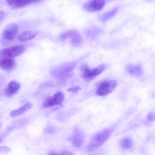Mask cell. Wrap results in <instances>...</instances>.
Here are the masks:
<instances>
[{"label": "cell", "mask_w": 155, "mask_h": 155, "mask_svg": "<svg viewBox=\"0 0 155 155\" xmlns=\"http://www.w3.org/2000/svg\"><path fill=\"white\" fill-rule=\"evenodd\" d=\"M111 134V130L105 129L96 134L87 145L86 150L87 151H92L102 146L110 137Z\"/></svg>", "instance_id": "cell-1"}, {"label": "cell", "mask_w": 155, "mask_h": 155, "mask_svg": "<svg viewBox=\"0 0 155 155\" xmlns=\"http://www.w3.org/2000/svg\"><path fill=\"white\" fill-rule=\"evenodd\" d=\"M105 64H101L94 68H89L86 65L81 67L82 71V78L87 81H90L94 79L96 76L101 74L105 70Z\"/></svg>", "instance_id": "cell-2"}, {"label": "cell", "mask_w": 155, "mask_h": 155, "mask_svg": "<svg viewBox=\"0 0 155 155\" xmlns=\"http://www.w3.org/2000/svg\"><path fill=\"white\" fill-rule=\"evenodd\" d=\"M75 66L76 64L74 62L62 64L59 68H56L53 70V74L59 79L67 78L70 76V73H71Z\"/></svg>", "instance_id": "cell-3"}, {"label": "cell", "mask_w": 155, "mask_h": 155, "mask_svg": "<svg viewBox=\"0 0 155 155\" xmlns=\"http://www.w3.org/2000/svg\"><path fill=\"white\" fill-rule=\"evenodd\" d=\"M25 51V47L22 45L11 46L0 50V57L1 58L12 59L20 55Z\"/></svg>", "instance_id": "cell-4"}, {"label": "cell", "mask_w": 155, "mask_h": 155, "mask_svg": "<svg viewBox=\"0 0 155 155\" xmlns=\"http://www.w3.org/2000/svg\"><path fill=\"white\" fill-rule=\"evenodd\" d=\"M117 85V81L115 80H110L103 82L98 87L96 91V95L100 96L107 95L113 91Z\"/></svg>", "instance_id": "cell-5"}, {"label": "cell", "mask_w": 155, "mask_h": 155, "mask_svg": "<svg viewBox=\"0 0 155 155\" xmlns=\"http://www.w3.org/2000/svg\"><path fill=\"white\" fill-rule=\"evenodd\" d=\"M64 100V95L62 92L58 91L54 93L52 96H50L46 98L43 103L42 105L44 107H51L55 105L61 104Z\"/></svg>", "instance_id": "cell-6"}, {"label": "cell", "mask_w": 155, "mask_h": 155, "mask_svg": "<svg viewBox=\"0 0 155 155\" xmlns=\"http://www.w3.org/2000/svg\"><path fill=\"white\" fill-rule=\"evenodd\" d=\"M105 4V0H88L84 4L83 7L88 12H94L102 10Z\"/></svg>", "instance_id": "cell-7"}, {"label": "cell", "mask_w": 155, "mask_h": 155, "mask_svg": "<svg viewBox=\"0 0 155 155\" xmlns=\"http://www.w3.org/2000/svg\"><path fill=\"white\" fill-rule=\"evenodd\" d=\"M18 30L19 27L17 24L15 23L9 24L5 27L2 32L3 38L7 41L12 40L17 35Z\"/></svg>", "instance_id": "cell-8"}, {"label": "cell", "mask_w": 155, "mask_h": 155, "mask_svg": "<svg viewBox=\"0 0 155 155\" xmlns=\"http://www.w3.org/2000/svg\"><path fill=\"white\" fill-rule=\"evenodd\" d=\"M20 87L21 85L18 82L15 81H10L5 90L4 93L5 96L7 97H11L19 90Z\"/></svg>", "instance_id": "cell-9"}, {"label": "cell", "mask_w": 155, "mask_h": 155, "mask_svg": "<svg viewBox=\"0 0 155 155\" xmlns=\"http://www.w3.org/2000/svg\"><path fill=\"white\" fill-rule=\"evenodd\" d=\"M126 70L130 74L133 75L134 76H137V77L142 76L143 73L142 67L139 64L128 65L126 67Z\"/></svg>", "instance_id": "cell-10"}, {"label": "cell", "mask_w": 155, "mask_h": 155, "mask_svg": "<svg viewBox=\"0 0 155 155\" xmlns=\"http://www.w3.org/2000/svg\"><path fill=\"white\" fill-rule=\"evenodd\" d=\"M16 63L15 61L10 58L0 59V67L5 70H10L15 68Z\"/></svg>", "instance_id": "cell-11"}, {"label": "cell", "mask_w": 155, "mask_h": 155, "mask_svg": "<svg viewBox=\"0 0 155 155\" xmlns=\"http://www.w3.org/2000/svg\"><path fill=\"white\" fill-rule=\"evenodd\" d=\"M71 140L72 143L74 147H79L82 145L84 142V137L79 130L75 129L73 132Z\"/></svg>", "instance_id": "cell-12"}, {"label": "cell", "mask_w": 155, "mask_h": 155, "mask_svg": "<svg viewBox=\"0 0 155 155\" xmlns=\"http://www.w3.org/2000/svg\"><path fill=\"white\" fill-rule=\"evenodd\" d=\"M32 107H33V104H31L30 102H27L20 108L12 111L10 113V116L12 117H16V116H19L23 114L24 113H25V111H27V110L31 108Z\"/></svg>", "instance_id": "cell-13"}, {"label": "cell", "mask_w": 155, "mask_h": 155, "mask_svg": "<svg viewBox=\"0 0 155 155\" xmlns=\"http://www.w3.org/2000/svg\"><path fill=\"white\" fill-rule=\"evenodd\" d=\"M7 4L13 8H22L30 4L28 0H5Z\"/></svg>", "instance_id": "cell-14"}, {"label": "cell", "mask_w": 155, "mask_h": 155, "mask_svg": "<svg viewBox=\"0 0 155 155\" xmlns=\"http://www.w3.org/2000/svg\"><path fill=\"white\" fill-rule=\"evenodd\" d=\"M36 33L31 31H24L20 34L18 35V39L22 42H24L26 41H29L32 39H33L36 35Z\"/></svg>", "instance_id": "cell-15"}, {"label": "cell", "mask_w": 155, "mask_h": 155, "mask_svg": "<svg viewBox=\"0 0 155 155\" xmlns=\"http://www.w3.org/2000/svg\"><path fill=\"white\" fill-rule=\"evenodd\" d=\"M117 8L115 7L114 8H113L112 10L104 13V14H102L100 17H99V20L101 22H106L107 21H108L109 19H110L111 18H112L117 13Z\"/></svg>", "instance_id": "cell-16"}, {"label": "cell", "mask_w": 155, "mask_h": 155, "mask_svg": "<svg viewBox=\"0 0 155 155\" xmlns=\"http://www.w3.org/2000/svg\"><path fill=\"white\" fill-rule=\"evenodd\" d=\"M120 145L123 149H131L133 146V141L131 138L129 137H126L120 140Z\"/></svg>", "instance_id": "cell-17"}, {"label": "cell", "mask_w": 155, "mask_h": 155, "mask_svg": "<svg viewBox=\"0 0 155 155\" xmlns=\"http://www.w3.org/2000/svg\"><path fill=\"white\" fill-rule=\"evenodd\" d=\"M71 44L74 46H79L82 42V39L80 34L76 30H75L74 33L71 36Z\"/></svg>", "instance_id": "cell-18"}, {"label": "cell", "mask_w": 155, "mask_h": 155, "mask_svg": "<svg viewBox=\"0 0 155 155\" xmlns=\"http://www.w3.org/2000/svg\"><path fill=\"white\" fill-rule=\"evenodd\" d=\"M75 30H69V31H65L63 33H62L61 35H60V39L61 40H65V39H67L68 38H70L71 37V36L73 35V33H74Z\"/></svg>", "instance_id": "cell-19"}, {"label": "cell", "mask_w": 155, "mask_h": 155, "mask_svg": "<svg viewBox=\"0 0 155 155\" xmlns=\"http://www.w3.org/2000/svg\"><path fill=\"white\" fill-rule=\"evenodd\" d=\"M146 119L148 121H155V114H154L153 113H148V114L146 117Z\"/></svg>", "instance_id": "cell-20"}, {"label": "cell", "mask_w": 155, "mask_h": 155, "mask_svg": "<svg viewBox=\"0 0 155 155\" xmlns=\"http://www.w3.org/2000/svg\"><path fill=\"white\" fill-rule=\"evenodd\" d=\"M10 151V148L8 147H0V153H7Z\"/></svg>", "instance_id": "cell-21"}, {"label": "cell", "mask_w": 155, "mask_h": 155, "mask_svg": "<svg viewBox=\"0 0 155 155\" xmlns=\"http://www.w3.org/2000/svg\"><path fill=\"white\" fill-rule=\"evenodd\" d=\"M80 87H72V88H68L67 90L68 91H70L71 93H76L78 92L79 90H80Z\"/></svg>", "instance_id": "cell-22"}, {"label": "cell", "mask_w": 155, "mask_h": 155, "mask_svg": "<svg viewBox=\"0 0 155 155\" xmlns=\"http://www.w3.org/2000/svg\"><path fill=\"white\" fill-rule=\"evenodd\" d=\"M5 17V13L2 11H0V22Z\"/></svg>", "instance_id": "cell-23"}, {"label": "cell", "mask_w": 155, "mask_h": 155, "mask_svg": "<svg viewBox=\"0 0 155 155\" xmlns=\"http://www.w3.org/2000/svg\"><path fill=\"white\" fill-rule=\"evenodd\" d=\"M61 154H73L72 153H70V152H68V151H64Z\"/></svg>", "instance_id": "cell-24"}, {"label": "cell", "mask_w": 155, "mask_h": 155, "mask_svg": "<svg viewBox=\"0 0 155 155\" xmlns=\"http://www.w3.org/2000/svg\"><path fill=\"white\" fill-rule=\"evenodd\" d=\"M30 3H33V2H38V1H39L41 0H28Z\"/></svg>", "instance_id": "cell-25"}, {"label": "cell", "mask_w": 155, "mask_h": 155, "mask_svg": "<svg viewBox=\"0 0 155 155\" xmlns=\"http://www.w3.org/2000/svg\"><path fill=\"white\" fill-rule=\"evenodd\" d=\"M2 138H1V137H0V143L2 142Z\"/></svg>", "instance_id": "cell-26"}, {"label": "cell", "mask_w": 155, "mask_h": 155, "mask_svg": "<svg viewBox=\"0 0 155 155\" xmlns=\"http://www.w3.org/2000/svg\"><path fill=\"white\" fill-rule=\"evenodd\" d=\"M0 127H1V124H0Z\"/></svg>", "instance_id": "cell-27"}, {"label": "cell", "mask_w": 155, "mask_h": 155, "mask_svg": "<svg viewBox=\"0 0 155 155\" xmlns=\"http://www.w3.org/2000/svg\"><path fill=\"white\" fill-rule=\"evenodd\" d=\"M108 1H111V0H108Z\"/></svg>", "instance_id": "cell-28"}]
</instances>
